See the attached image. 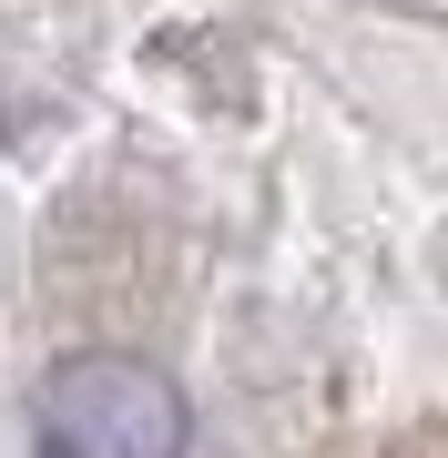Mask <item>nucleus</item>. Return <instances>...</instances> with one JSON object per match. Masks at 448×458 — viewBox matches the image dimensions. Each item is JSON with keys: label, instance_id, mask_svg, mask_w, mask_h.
Here are the masks:
<instances>
[{"label": "nucleus", "instance_id": "1", "mask_svg": "<svg viewBox=\"0 0 448 458\" xmlns=\"http://www.w3.org/2000/svg\"><path fill=\"white\" fill-rule=\"evenodd\" d=\"M41 458H183L194 448V418H183V387L143 357H62L31 397Z\"/></svg>", "mask_w": 448, "mask_h": 458}]
</instances>
